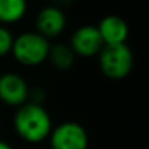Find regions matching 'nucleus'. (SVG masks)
<instances>
[{
    "instance_id": "10",
    "label": "nucleus",
    "mask_w": 149,
    "mask_h": 149,
    "mask_svg": "<svg viewBox=\"0 0 149 149\" xmlns=\"http://www.w3.org/2000/svg\"><path fill=\"white\" fill-rule=\"evenodd\" d=\"M28 0H0V25H13L25 18Z\"/></svg>"
},
{
    "instance_id": "4",
    "label": "nucleus",
    "mask_w": 149,
    "mask_h": 149,
    "mask_svg": "<svg viewBox=\"0 0 149 149\" xmlns=\"http://www.w3.org/2000/svg\"><path fill=\"white\" fill-rule=\"evenodd\" d=\"M51 149H88L89 136L78 121H63L53 127L50 136Z\"/></svg>"
},
{
    "instance_id": "13",
    "label": "nucleus",
    "mask_w": 149,
    "mask_h": 149,
    "mask_svg": "<svg viewBox=\"0 0 149 149\" xmlns=\"http://www.w3.org/2000/svg\"><path fill=\"white\" fill-rule=\"evenodd\" d=\"M74 2H76V0H48V5L56 6V8H58V9L64 10V9H67V8L73 6V5H74Z\"/></svg>"
},
{
    "instance_id": "6",
    "label": "nucleus",
    "mask_w": 149,
    "mask_h": 149,
    "mask_svg": "<svg viewBox=\"0 0 149 149\" xmlns=\"http://www.w3.org/2000/svg\"><path fill=\"white\" fill-rule=\"evenodd\" d=\"M69 45L74 51L76 57L81 56L88 58L100 54L104 47V41L95 25H82L72 34Z\"/></svg>"
},
{
    "instance_id": "12",
    "label": "nucleus",
    "mask_w": 149,
    "mask_h": 149,
    "mask_svg": "<svg viewBox=\"0 0 149 149\" xmlns=\"http://www.w3.org/2000/svg\"><path fill=\"white\" fill-rule=\"evenodd\" d=\"M45 100H47V91H45V88H42L40 85H35V86H31L29 88V95H28V101L29 102L42 105L45 102Z\"/></svg>"
},
{
    "instance_id": "8",
    "label": "nucleus",
    "mask_w": 149,
    "mask_h": 149,
    "mask_svg": "<svg viewBox=\"0 0 149 149\" xmlns=\"http://www.w3.org/2000/svg\"><path fill=\"white\" fill-rule=\"evenodd\" d=\"M101 38L104 41V45H114V44H124L129 37V25L127 22L117 16V15H108L100 21L97 25Z\"/></svg>"
},
{
    "instance_id": "15",
    "label": "nucleus",
    "mask_w": 149,
    "mask_h": 149,
    "mask_svg": "<svg viewBox=\"0 0 149 149\" xmlns=\"http://www.w3.org/2000/svg\"><path fill=\"white\" fill-rule=\"evenodd\" d=\"M0 132H2V123H0Z\"/></svg>"
},
{
    "instance_id": "7",
    "label": "nucleus",
    "mask_w": 149,
    "mask_h": 149,
    "mask_svg": "<svg viewBox=\"0 0 149 149\" xmlns=\"http://www.w3.org/2000/svg\"><path fill=\"white\" fill-rule=\"evenodd\" d=\"M66 25L67 18L64 10L51 5L41 8L35 16V31L47 40L57 38L58 35H61L66 29Z\"/></svg>"
},
{
    "instance_id": "11",
    "label": "nucleus",
    "mask_w": 149,
    "mask_h": 149,
    "mask_svg": "<svg viewBox=\"0 0 149 149\" xmlns=\"http://www.w3.org/2000/svg\"><path fill=\"white\" fill-rule=\"evenodd\" d=\"M13 40H15V37H13L12 31L5 25H0V58H3L12 53Z\"/></svg>"
},
{
    "instance_id": "3",
    "label": "nucleus",
    "mask_w": 149,
    "mask_h": 149,
    "mask_svg": "<svg viewBox=\"0 0 149 149\" xmlns=\"http://www.w3.org/2000/svg\"><path fill=\"white\" fill-rule=\"evenodd\" d=\"M133 51L124 44L104 45L98 54V66L102 74L108 79L120 81L127 78L133 69Z\"/></svg>"
},
{
    "instance_id": "9",
    "label": "nucleus",
    "mask_w": 149,
    "mask_h": 149,
    "mask_svg": "<svg viewBox=\"0 0 149 149\" xmlns=\"http://www.w3.org/2000/svg\"><path fill=\"white\" fill-rule=\"evenodd\" d=\"M50 64L58 72H67L73 67L76 61V54L72 47L66 42H56L50 45L48 58Z\"/></svg>"
},
{
    "instance_id": "14",
    "label": "nucleus",
    "mask_w": 149,
    "mask_h": 149,
    "mask_svg": "<svg viewBox=\"0 0 149 149\" xmlns=\"http://www.w3.org/2000/svg\"><path fill=\"white\" fill-rule=\"evenodd\" d=\"M0 149H13V146H10L8 142H3L0 140Z\"/></svg>"
},
{
    "instance_id": "5",
    "label": "nucleus",
    "mask_w": 149,
    "mask_h": 149,
    "mask_svg": "<svg viewBox=\"0 0 149 149\" xmlns=\"http://www.w3.org/2000/svg\"><path fill=\"white\" fill-rule=\"evenodd\" d=\"M29 85L19 73L6 72L0 74V101L8 107H21L28 102Z\"/></svg>"
},
{
    "instance_id": "1",
    "label": "nucleus",
    "mask_w": 149,
    "mask_h": 149,
    "mask_svg": "<svg viewBox=\"0 0 149 149\" xmlns=\"http://www.w3.org/2000/svg\"><path fill=\"white\" fill-rule=\"evenodd\" d=\"M13 129L22 140L35 145L44 142L50 136L53 130V120L44 105L28 101L16 108L13 116Z\"/></svg>"
},
{
    "instance_id": "2",
    "label": "nucleus",
    "mask_w": 149,
    "mask_h": 149,
    "mask_svg": "<svg viewBox=\"0 0 149 149\" xmlns=\"http://www.w3.org/2000/svg\"><path fill=\"white\" fill-rule=\"evenodd\" d=\"M50 45V40L44 38L37 31H25L15 37L12 56L19 64L35 67L47 61Z\"/></svg>"
}]
</instances>
